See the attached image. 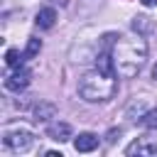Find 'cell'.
<instances>
[{
    "instance_id": "5b68a950",
    "label": "cell",
    "mask_w": 157,
    "mask_h": 157,
    "mask_svg": "<svg viewBox=\"0 0 157 157\" xmlns=\"http://www.w3.org/2000/svg\"><path fill=\"white\" fill-rule=\"evenodd\" d=\"M29 81H32V71L25 69V66H17L12 74H7V78H5V88L20 93V91H25V88L29 86Z\"/></svg>"
},
{
    "instance_id": "30bf717a",
    "label": "cell",
    "mask_w": 157,
    "mask_h": 157,
    "mask_svg": "<svg viewBox=\"0 0 157 157\" xmlns=\"http://www.w3.org/2000/svg\"><path fill=\"white\" fill-rule=\"evenodd\" d=\"M140 125L147 130H157V108H150L140 115Z\"/></svg>"
},
{
    "instance_id": "277c9868",
    "label": "cell",
    "mask_w": 157,
    "mask_h": 157,
    "mask_svg": "<svg viewBox=\"0 0 157 157\" xmlns=\"http://www.w3.org/2000/svg\"><path fill=\"white\" fill-rule=\"evenodd\" d=\"M125 155H140V157L157 155V137H152V135H142V137L132 140V142L125 147Z\"/></svg>"
},
{
    "instance_id": "7c38bea8",
    "label": "cell",
    "mask_w": 157,
    "mask_h": 157,
    "mask_svg": "<svg viewBox=\"0 0 157 157\" xmlns=\"http://www.w3.org/2000/svg\"><path fill=\"white\" fill-rule=\"evenodd\" d=\"M22 59H25V54H20L17 49H7V54H5V64H7L10 69H17V66L22 64Z\"/></svg>"
},
{
    "instance_id": "4fadbf2b",
    "label": "cell",
    "mask_w": 157,
    "mask_h": 157,
    "mask_svg": "<svg viewBox=\"0 0 157 157\" xmlns=\"http://www.w3.org/2000/svg\"><path fill=\"white\" fill-rule=\"evenodd\" d=\"M132 27H135V29H147V27H150V22H147V17H145V15H140V17H135Z\"/></svg>"
},
{
    "instance_id": "8fae6325",
    "label": "cell",
    "mask_w": 157,
    "mask_h": 157,
    "mask_svg": "<svg viewBox=\"0 0 157 157\" xmlns=\"http://www.w3.org/2000/svg\"><path fill=\"white\" fill-rule=\"evenodd\" d=\"M39 52H42V39H37V37H29V39H27V49L22 52V54H25V59H34Z\"/></svg>"
},
{
    "instance_id": "3957f363",
    "label": "cell",
    "mask_w": 157,
    "mask_h": 157,
    "mask_svg": "<svg viewBox=\"0 0 157 157\" xmlns=\"http://www.w3.org/2000/svg\"><path fill=\"white\" fill-rule=\"evenodd\" d=\"M32 145H34V135H32L27 128L15 125V128H5V130H2V147H5V150L15 152V155H22V152H27Z\"/></svg>"
},
{
    "instance_id": "5bb4252c",
    "label": "cell",
    "mask_w": 157,
    "mask_h": 157,
    "mask_svg": "<svg viewBox=\"0 0 157 157\" xmlns=\"http://www.w3.org/2000/svg\"><path fill=\"white\" fill-rule=\"evenodd\" d=\"M145 7H152V5H157V0H140Z\"/></svg>"
},
{
    "instance_id": "6da1fadb",
    "label": "cell",
    "mask_w": 157,
    "mask_h": 157,
    "mask_svg": "<svg viewBox=\"0 0 157 157\" xmlns=\"http://www.w3.org/2000/svg\"><path fill=\"white\" fill-rule=\"evenodd\" d=\"M113 64L115 74L123 78H132L147 61V42L142 34H120L113 42Z\"/></svg>"
},
{
    "instance_id": "ba28073f",
    "label": "cell",
    "mask_w": 157,
    "mask_h": 157,
    "mask_svg": "<svg viewBox=\"0 0 157 157\" xmlns=\"http://www.w3.org/2000/svg\"><path fill=\"white\" fill-rule=\"evenodd\" d=\"M54 115H56V105L49 103V101H39V103L34 105V110H32V120H37V123L49 120V118H54Z\"/></svg>"
},
{
    "instance_id": "7a4b0ae2",
    "label": "cell",
    "mask_w": 157,
    "mask_h": 157,
    "mask_svg": "<svg viewBox=\"0 0 157 157\" xmlns=\"http://www.w3.org/2000/svg\"><path fill=\"white\" fill-rule=\"evenodd\" d=\"M115 88H118L115 76L113 74H103L98 69L83 74L81 81H78V96L83 101H88V103H103V101L113 98Z\"/></svg>"
},
{
    "instance_id": "9c48e42d",
    "label": "cell",
    "mask_w": 157,
    "mask_h": 157,
    "mask_svg": "<svg viewBox=\"0 0 157 157\" xmlns=\"http://www.w3.org/2000/svg\"><path fill=\"white\" fill-rule=\"evenodd\" d=\"M34 22H37L39 29H52V27L56 25V10H54V7H42V10L37 12Z\"/></svg>"
},
{
    "instance_id": "52a82bcc",
    "label": "cell",
    "mask_w": 157,
    "mask_h": 157,
    "mask_svg": "<svg viewBox=\"0 0 157 157\" xmlns=\"http://www.w3.org/2000/svg\"><path fill=\"white\" fill-rule=\"evenodd\" d=\"M96 147H98V135H93V132H78V137L74 140L76 152H93Z\"/></svg>"
},
{
    "instance_id": "8992f818",
    "label": "cell",
    "mask_w": 157,
    "mask_h": 157,
    "mask_svg": "<svg viewBox=\"0 0 157 157\" xmlns=\"http://www.w3.org/2000/svg\"><path fill=\"white\" fill-rule=\"evenodd\" d=\"M47 137L54 140V142H66L71 137V125L64 123V120H54L47 125Z\"/></svg>"
},
{
    "instance_id": "9a60e30c",
    "label": "cell",
    "mask_w": 157,
    "mask_h": 157,
    "mask_svg": "<svg viewBox=\"0 0 157 157\" xmlns=\"http://www.w3.org/2000/svg\"><path fill=\"white\" fill-rule=\"evenodd\" d=\"M152 76H155V81H157V66H155V71H152Z\"/></svg>"
}]
</instances>
